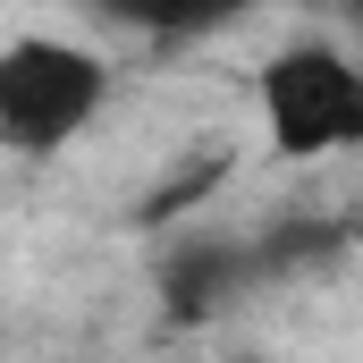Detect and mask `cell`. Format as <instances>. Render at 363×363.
Wrapping results in <instances>:
<instances>
[{"mask_svg":"<svg viewBox=\"0 0 363 363\" xmlns=\"http://www.w3.org/2000/svg\"><path fill=\"white\" fill-rule=\"evenodd\" d=\"M110 101V60L68 34H17L0 43V152L51 161L85 135Z\"/></svg>","mask_w":363,"mask_h":363,"instance_id":"1","label":"cell"},{"mask_svg":"<svg viewBox=\"0 0 363 363\" xmlns=\"http://www.w3.org/2000/svg\"><path fill=\"white\" fill-rule=\"evenodd\" d=\"M347 262V228L338 220H279L271 237H254V271L262 279H313Z\"/></svg>","mask_w":363,"mask_h":363,"instance_id":"4","label":"cell"},{"mask_svg":"<svg viewBox=\"0 0 363 363\" xmlns=\"http://www.w3.org/2000/svg\"><path fill=\"white\" fill-rule=\"evenodd\" d=\"M262 135L279 161H338L363 144V60L338 43H287L262 68Z\"/></svg>","mask_w":363,"mask_h":363,"instance_id":"2","label":"cell"},{"mask_svg":"<svg viewBox=\"0 0 363 363\" xmlns=\"http://www.w3.org/2000/svg\"><path fill=\"white\" fill-rule=\"evenodd\" d=\"M254 279H262L254 271V245H237V237H186V245L161 254V304H169V321H211Z\"/></svg>","mask_w":363,"mask_h":363,"instance_id":"3","label":"cell"}]
</instances>
